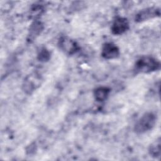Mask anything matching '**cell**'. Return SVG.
I'll use <instances>...</instances> for the list:
<instances>
[{
    "label": "cell",
    "mask_w": 161,
    "mask_h": 161,
    "mask_svg": "<svg viewBox=\"0 0 161 161\" xmlns=\"http://www.w3.org/2000/svg\"><path fill=\"white\" fill-rule=\"evenodd\" d=\"M156 121L157 116L153 113H145L136 122L134 130L138 134L146 133L154 127Z\"/></svg>",
    "instance_id": "obj_1"
},
{
    "label": "cell",
    "mask_w": 161,
    "mask_h": 161,
    "mask_svg": "<svg viewBox=\"0 0 161 161\" xmlns=\"http://www.w3.org/2000/svg\"><path fill=\"white\" fill-rule=\"evenodd\" d=\"M160 64L156 58L145 56L139 58L135 63V70L138 72L150 73L160 69Z\"/></svg>",
    "instance_id": "obj_2"
},
{
    "label": "cell",
    "mask_w": 161,
    "mask_h": 161,
    "mask_svg": "<svg viewBox=\"0 0 161 161\" xmlns=\"http://www.w3.org/2000/svg\"><path fill=\"white\" fill-rule=\"evenodd\" d=\"M58 46L65 53L68 55H72L76 53L79 49L77 42L67 36H62L58 40Z\"/></svg>",
    "instance_id": "obj_3"
},
{
    "label": "cell",
    "mask_w": 161,
    "mask_h": 161,
    "mask_svg": "<svg viewBox=\"0 0 161 161\" xmlns=\"http://www.w3.org/2000/svg\"><path fill=\"white\" fill-rule=\"evenodd\" d=\"M160 14V9L158 8H148L141 10L135 16V21L142 22L149 19L159 16Z\"/></svg>",
    "instance_id": "obj_4"
},
{
    "label": "cell",
    "mask_w": 161,
    "mask_h": 161,
    "mask_svg": "<svg viewBox=\"0 0 161 161\" xmlns=\"http://www.w3.org/2000/svg\"><path fill=\"white\" fill-rule=\"evenodd\" d=\"M101 55L105 59L116 58L119 55V48L113 43H105L102 47Z\"/></svg>",
    "instance_id": "obj_5"
},
{
    "label": "cell",
    "mask_w": 161,
    "mask_h": 161,
    "mask_svg": "<svg viewBox=\"0 0 161 161\" xmlns=\"http://www.w3.org/2000/svg\"><path fill=\"white\" fill-rule=\"evenodd\" d=\"M129 28V23L126 18L118 17L116 18L112 26L111 32L116 35H119L124 33Z\"/></svg>",
    "instance_id": "obj_6"
},
{
    "label": "cell",
    "mask_w": 161,
    "mask_h": 161,
    "mask_svg": "<svg viewBox=\"0 0 161 161\" xmlns=\"http://www.w3.org/2000/svg\"><path fill=\"white\" fill-rule=\"evenodd\" d=\"M109 92L110 89L108 87L101 86L95 89L94 91V96L97 101L102 102L107 99Z\"/></svg>",
    "instance_id": "obj_7"
},
{
    "label": "cell",
    "mask_w": 161,
    "mask_h": 161,
    "mask_svg": "<svg viewBox=\"0 0 161 161\" xmlns=\"http://www.w3.org/2000/svg\"><path fill=\"white\" fill-rule=\"evenodd\" d=\"M150 155L155 158L160 157V139L158 138L153 143H152L148 150Z\"/></svg>",
    "instance_id": "obj_8"
},
{
    "label": "cell",
    "mask_w": 161,
    "mask_h": 161,
    "mask_svg": "<svg viewBox=\"0 0 161 161\" xmlns=\"http://www.w3.org/2000/svg\"><path fill=\"white\" fill-rule=\"evenodd\" d=\"M42 29L43 26L41 22L36 21L34 23H33L30 26V30L29 36L30 37V39H34L35 38H36V36L41 33Z\"/></svg>",
    "instance_id": "obj_9"
},
{
    "label": "cell",
    "mask_w": 161,
    "mask_h": 161,
    "mask_svg": "<svg viewBox=\"0 0 161 161\" xmlns=\"http://www.w3.org/2000/svg\"><path fill=\"white\" fill-rule=\"evenodd\" d=\"M49 57H50V53L45 48L42 49L40 52V53L38 54L39 60L41 61H44V62L47 61L48 60Z\"/></svg>",
    "instance_id": "obj_10"
}]
</instances>
